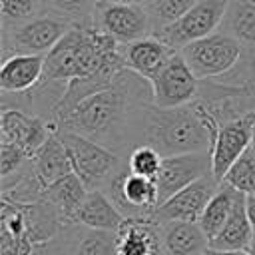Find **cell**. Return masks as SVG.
Masks as SVG:
<instances>
[{"label": "cell", "instance_id": "6da1fadb", "mask_svg": "<svg viewBox=\"0 0 255 255\" xmlns=\"http://www.w3.org/2000/svg\"><path fill=\"white\" fill-rule=\"evenodd\" d=\"M147 104H153L151 82L124 68L110 88L80 100L54 126L58 131L84 135L128 159L141 145Z\"/></svg>", "mask_w": 255, "mask_h": 255}, {"label": "cell", "instance_id": "7a4b0ae2", "mask_svg": "<svg viewBox=\"0 0 255 255\" xmlns=\"http://www.w3.org/2000/svg\"><path fill=\"white\" fill-rule=\"evenodd\" d=\"M126 68L122 46L94 28V24H76L48 54L44 80L72 82L100 72L118 74Z\"/></svg>", "mask_w": 255, "mask_h": 255}, {"label": "cell", "instance_id": "3957f363", "mask_svg": "<svg viewBox=\"0 0 255 255\" xmlns=\"http://www.w3.org/2000/svg\"><path fill=\"white\" fill-rule=\"evenodd\" d=\"M141 145L153 147L161 157L211 151L213 135L199 118L193 102L177 108L147 104L141 124Z\"/></svg>", "mask_w": 255, "mask_h": 255}, {"label": "cell", "instance_id": "277c9868", "mask_svg": "<svg viewBox=\"0 0 255 255\" xmlns=\"http://www.w3.org/2000/svg\"><path fill=\"white\" fill-rule=\"evenodd\" d=\"M74 26L72 20L46 10L32 20L2 28V60L12 54L46 56Z\"/></svg>", "mask_w": 255, "mask_h": 255}, {"label": "cell", "instance_id": "5b68a950", "mask_svg": "<svg viewBox=\"0 0 255 255\" xmlns=\"http://www.w3.org/2000/svg\"><path fill=\"white\" fill-rule=\"evenodd\" d=\"M66 149L70 153L74 173L84 181L88 191L106 189L114 175L126 163V157L118 155L116 151L72 131H58Z\"/></svg>", "mask_w": 255, "mask_h": 255}, {"label": "cell", "instance_id": "8992f818", "mask_svg": "<svg viewBox=\"0 0 255 255\" xmlns=\"http://www.w3.org/2000/svg\"><path fill=\"white\" fill-rule=\"evenodd\" d=\"M243 52L245 46L241 42L217 30L215 34L185 46L181 56L197 80H217L237 66Z\"/></svg>", "mask_w": 255, "mask_h": 255}, {"label": "cell", "instance_id": "52a82bcc", "mask_svg": "<svg viewBox=\"0 0 255 255\" xmlns=\"http://www.w3.org/2000/svg\"><path fill=\"white\" fill-rule=\"evenodd\" d=\"M104 191L126 219L153 217L155 209L159 207V191L155 179L131 173L128 159Z\"/></svg>", "mask_w": 255, "mask_h": 255}, {"label": "cell", "instance_id": "ba28073f", "mask_svg": "<svg viewBox=\"0 0 255 255\" xmlns=\"http://www.w3.org/2000/svg\"><path fill=\"white\" fill-rule=\"evenodd\" d=\"M225 8L227 0H199L187 14H183L173 24L153 32V36L169 48L181 52L191 42L215 34L225 16Z\"/></svg>", "mask_w": 255, "mask_h": 255}, {"label": "cell", "instance_id": "9c48e42d", "mask_svg": "<svg viewBox=\"0 0 255 255\" xmlns=\"http://www.w3.org/2000/svg\"><path fill=\"white\" fill-rule=\"evenodd\" d=\"M92 24L106 36L114 38L120 46L137 42L153 34V26L145 4L126 6V4H112L100 0L94 10Z\"/></svg>", "mask_w": 255, "mask_h": 255}, {"label": "cell", "instance_id": "30bf717a", "mask_svg": "<svg viewBox=\"0 0 255 255\" xmlns=\"http://www.w3.org/2000/svg\"><path fill=\"white\" fill-rule=\"evenodd\" d=\"M201 80L195 78L191 68L187 66L181 52H175L167 66L151 80L153 106L159 108H177L187 106L197 100Z\"/></svg>", "mask_w": 255, "mask_h": 255}, {"label": "cell", "instance_id": "8fae6325", "mask_svg": "<svg viewBox=\"0 0 255 255\" xmlns=\"http://www.w3.org/2000/svg\"><path fill=\"white\" fill-rule=\"evenodd\" d=\"M52 133H58L52 122L42 116L30 114L22 108H2L0 114V141L14 143L26 153L34 155Z\"/></svg>", "mask_w": 255, "mask_h": 255}, {"label": "cell", "instance_id": "7c38bea8", "mask_svg": "<svg viewBox=\"0 0 255 255\" xmlns=\"http://www.w3.org/2000/svg\"><path fill=\"white\" fill-rule=\"evenodd\" d=\"M211 173V151H193L163 157L161 169L155 177L159 191V205L193 181Z\"/></svg>", "mask_w": 255, "mask_h": 255}, {"label": "cell", "instance_id": "4fadbf2b", "mask_svg": "<svg viewBox=\"0 0 255 255\" xmlns=\"http://www.w3.org/2000/svg\"><path fill=\"white\" fill-rule=\"evenodd\" d=\"M253 126H255V116H245L225 122L219 128L211 147V175L219 183L223 181L229 167L251 147Z\"/></svg>", "mask_w": 255, "mask_h": 255}, {"label": "cell", "instance_id": "5bb4252c", "mask_svg": "<svg viewBox=\"0 0 255 255\" xmlns=\"http://www.w3.org/2000/svg\"><path fill=\"white\" fill-rule=\"evenodd\" d=\"M217 187H219V181L209 173V175L193 181L185 189L177 191L167 201H163L155 209L151 219H155L157 223H165V221H199V217L203 215V211H205L209 199L213 197V193L217 191Z\"/></svg>", "mask_w": 255, "mask_h": 255}, {"label": "cell", "instance_id": "9a60e30c", "mask_svg": "<svg viewBox=\"0 0 255 255\" xmlns=\"http://www.w3.org/2000/svg\"><path fill=\"white\" fill-rule=\"evenodd\" d=\"M175 52L177 50L169 48L153 34L147 38H141L137 42L122 46V56H124L126 68L139 74L141 78H145L149 82L167 66V62L173 58Z\"/></svg>", "mask_w": 255, "mask_h": 255}, {"label": "cell", "instance_id": "2e32d148", "mask_svg": "<svg viewBox=\"0 0 255 255\" xmlns=\"http://www.w3.org/2000/svg\"><path fill=\"white\" fill-rule=\"evenodd\" d=\"M118 235V255H167L155 219H126Z\"/></svg>", "mask_w": 255, "mask_h": 255}, {"label": "cell", "instance_id": "e0dca14e", "mask_svg": "<svg viewBox=\"0 0 255 255\" xmlns=\"http://www.w3.org/2000/svg\"><path fill=\"white\" fill-rule=\"evenodd\" d=\"M46 56L34 54H12L2 60L0 68V92L2 94H24L36 88L44 78Z\"/></svg>", "mask_w": 255, "mask_h": 255}, {"label": "cell", "instance_id": "ac0fdd59", "mask_svg": "<svg viewBox=\"0 0 255 255\" xmlns=\"http://www.w3.org/2000/svg\"><path fill=\"white\" fill-rule=\"evenodd\" d=\"M159 227L167 255H201L209 247V239L197 221H165Z\"/></svg>", "mask_w": 255, "mask_h": 255}, {"label": "cell", "instance_id": "d6986e66", "mask_svg": "<svg viewBox=\"0 0 255 255\" xmlns=\"http://www.w3.org/2000/svg\"><path fill=\"white\" fill-rule=\"evenodd\" d=\"M86 195H88V187L84 185V181L76 173H70V175L58 179L56 183L48 185L42 199L48 201L58 211L64 225H76V215H78Z\"/></svg>", "mask_w": 255, "mask_h": 255}, {"label": "cell", "instance_id": "ffe728a7", "mask_svg": "<svg viewBox=\"0 0 255 255\" xmlns=\"http://www.w3.org/2000/svg\"><path fill=\"white\" fill-rule=\"evenodd\" d=\"M34 171L40 177V181L48 187L56 183L58 179L74 173L70 153L66 149V143L62 141L60 133H52L50 139L32 155Z\"/></svg>", "mask_w": 255, "mask_h": 255}, {"label": "cell", "instance_id": "44dd1931", "mask_svg": "<svg viewBox=\"0 0 255 255\" xmlns=\"http://www.w3.org/2000/svg\"><path fill=\"white\" fill-rule=\"evenodd\" d=\"M124 221L126 217L118 211V207L112 203L108 193L102 189L88 191L76 215V225L90 229H104V231H118Z\"/></svg>", "mask_w": 255, "mask_h": 255}, {"label": "cell", "instance_id": "7402d4cb", "mask_svg": "<svg viewBox=\"0 0 255 255\" xmlns=\"http://www.w3.org/2000/svg\"><path fill=\"white\" fill-rule=\"evenodd\" d=\"M34 243L26 235L16 203L2 199L0 205V255H32Z\"/></svg>", "mask_w": 255, "mask_h": 255}, {"label": "cell", "instance_id": "603a6c76", "mask_svg": "<svg viewBox=\"0 0 255 255\" xmlns=\"http://www.w3.org/2000/svg\"><path fill=\"white\" fill-rule=\"evenodd\" d=\"M219 32L255 50V0H227Z\"/></svg>", "mask_w": 255, "mask_h": 255}, {"label": "cell", "instance_id": "cb8c5ba5", "mask_svg": "<svg viewBox=\"0 0 255 255\" xmlns=\"http://www.w3.org/2000/svg\"><path fill=\"white\" fill-rule=\"evenodd\" d=\"M253 225L247 219L245 213V195L237 201V205L233 207L227 223L221 227V231L209 241L211 249H221V251H237V249H245L249 247L251 239H253Z\"/></svg>", "mask_w": 255, "mask_h": 255}, {"label": "cell", "instance_id": "d4e9b609", "mask_svg": "<svg viewBox=\"0 0 255 255\" xmlns=\"http://www.w3.org/2000/svg\"><path fill=\"white\" fill-rule=\"evenodd\" d=\"M241 197H243V193L237 191V189H233L229 183H225V181L219 183L217 191L213 193V197L209 199V203H207L203 215H201L199 221H197L209 241H211V239L221 231V227L227 223V219H229L233 207L237 205V201H239Z\"/></svg>", "mask_w": 255, "mask_h": 255}, {"label": "cell", "instance_id": "484cf974", "mask_svg": "<svg viewBox=\"0 0 255 255\" xmlns=\"http://www.w3.org/2000/svg\"><path fill=\"white\" fill-rule=\"evenodd\" d=\"M74 255H118L116 231L90 229V227L78 225Z\"/></svg>", "mask_w": 255, "mask_h": 255}, {"label": "cell", "instance_id": "4316f807", "mask_svg": "<svg viewBox=\"0 0 255 255\" xmlns=\"http://www.w3.org/2000/svg\"><path fill=\"white\" fill-rule=\"evenodd\" d=\"M199 0H147L145 8L153 26V32L173 24L183 14H187Z\"/></svg>", "mask_w": 255, "mask_h": 255}, {"label": "cell", "instance_id": "83f0119b", "mask_svg": "<svg viewBox=\"0 0 255 255\" xmlns=\"http://www.w3.org/2000/svg\"><path fill=\"white\" fill-rule=\"evenodd\" d=\"M217 82L227 84V86H237L243 88L251 100L253 106V116H255V50L245 48L241 60L237 62V66L227 72L225 76L217 78Z\"/></svg>", "mask_w": 255, "mask_h": 255}, {"label": "cell", "instance_id": "f1b7e54d", "mask_svg": "<svg viewBox=\"0 0 255 255\" xmlns=\"http://www.w3.org/2000/svg\"><path fill=\"white\" fill-rule=\"evenodd\" d=\"M223 181L243 195L255 193V151L251 147L229 167Z\"/></svg>", "mask_w": 255, "mask_h": 255}, {"label": "cell", "instance_id": "f546056e", "mask_svg": "<svg viewBox=\"0 0 255 255\" xmlns=\"http://www.w3.org/2000/svg\"><path fill=\"white\" fill-rule=\"evenodd\" d=\"M44 12H46V6L42 0H0L2 28L22 24Z\"/></svg>", "mask_w": 255, "mask_h": 255}, {"label": "cell", "instance_id": "4dcf8cb0", "mask_svg": "<svg viewBox=\"0 0 255 255\" xmlns=\"http://www.w3.org/2000/svg\"><path fill=\"white\" fill-rule=\"evenodd\" d=\"M48 12L60 14L74 24H92L100 0H42Z\"/></svg>", "mask_w": 255, "mask_h": 255}, {"label": "cell", "instance_id": "1f68e13d", "mask_svg": "<svg viewBox=\"0 0 255 255\" xmlns=\"http://www.w3.org/2000/svg\"><path fill=\"white\" fill-rule=\"evenodd\" d=\"M161 161H163V157L149 145L135 147L128 157V165H129L131 173L143 175V177H151V179L157 177V173L161 169Z\"/></svg>", "mask_w": 255, "mask_h": 255}, {"label": "cell", "instance_id": "d6a6232c", "mask_svg": "<svg viewBox=\"0 0 255 255\" xmlns=\"http://www.w3.org/2000/svg\"><path fill=\"white\" fill-rule=\"evenodd\" d=\"M30 159H32V155L26 153L22 147H18L14 143L0 141V177H2V181L18 175L30 163Z\"/></svg>", "mask_w": 255, "mask_h": 255}, {"label": "cell", "instance_id": "836d02e7", "mask_svg": "<svg viewBox=\"0 0 255 255\" xmlns=\"http://www.w3.org/2000/svg\"><path fill=\"white\" fill-rule=\"evenodd\" d=\"M76 233H78V225H68L50 241L38 243L32 255H74Z\"/></svg>", "mask_w": 255, "mask_h": 255}, {"label": "cell", "instance_id": "e575fe53", "mask_svg": "<svg viewBox=\"0 0 255 255\" xmlns=\"http://www.w3.org/2000/svg\"><path fill=\"white\" fill-rule=\"evenodd\" d=\"M245 213H247L249 223H251L253 229H255V193L245 195Z\"/></svg>", "mask_w": 255, "mask_h": 255}, {"label": "cell", "instance_id": "d590c367", "mask_svg": "<svg viewBox=\"0 0 255 255\" xmlns=\"http://www.w3.org/2000/svg\"><path fill=\"white\" fill-rule=\"evenodd\" d=\"M205 255H249L245 249H237V251H221V249H211L207 247Z\"/></svg>", "mask_w": 255, "mask_h": 255}, {"label": "cell", "instance_id": "8d00e7d4", "mask_svg": "<svg viewBox=\"0 0 255 255\" xmlns=\"http://www.w3.org/2000/svg\"><path fill=\"white\" fill-rule=\"evenodd\" d=\"M106 2H112V4H126V6H139V4H145L147 0H106Z\"/></svg>", "mask_w": 255, "mask_h": 255}, {"label": "cell", "instance_id": "74e56055", "mask_svg": "<svg viewBox=\"0 0 255 255\" xmlns=\"http://www.w3.org/2000/svg\"><path fill=\"white\" fill-rule=\"evenodd\" d=\"M247 253H249V255H255V233H253V239H251V243H249V247H247Z\"/></svg>", "mask_w": 255, "mask_h": 255}, {"label": "cell", "instance_id": "f35d334b", "mask_svg": "<svg viewBox=\"0 0 255 255\" xmlns=\"http://www.w3.org/2000/svg\"><path fill=\"white\" fill-rule=\"evenodd\" d=\"M251 149L255 151V126H253V137H251Z\"/></svg>", "mask_w": 255, "mask_h": 255}, {"label": "cell", "instance_id": "ab89813d", "mask_svg": "<svg viewBox=\"0 0 255 255\" xmlns=\"http://www.w3.org/2000/svg\"><path fill=\"white\" fill-rule=\"evenodd\" d=\"M201 255H205V253H201Z\"/></svg>", "mask_w": 255, "mask_h": 255}]
</instances>
